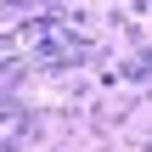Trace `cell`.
Listing matches in <instances>:
<instances>
[{
  "mask_svg": "<svg viewBox=\"0 0 152 152\" xmlns=\"http://www.w3.org/2000/svg\"><path fill=\"white\" fill-rule=\"evenodd\" d=\"M141 147H147V152H152V130H147V141H141Z\"/></svg>",
  "mask_w": 152,
  "mask_h": 152,
  "instance_id": "obj_1",
  "label": "cell"
}]
</instances>
